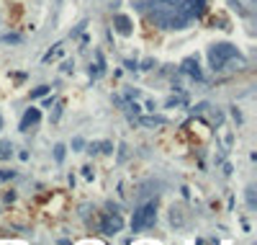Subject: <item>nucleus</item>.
Returning <instances> with one entry per match:
<instances>
[{"label": "nucleus", "mask_w": 257, "mask_h": 245, "mask_svg": "<svg viewBox=\"0 0 257 245\" xmlns=\"http://www.w3.org/2000/svg\"><path fill=\"white\" fill-rule=\"evenodd\" d=\"M206 11V0H154L152 3V21L165 31L188 29L193 18Z\"/></svg>", "instance_id": "1"}, {"label": "nucleus", "mask_w": 257, "mask_h": 245, "mask_svg": "<svg viewBox=\"0 0 257 245\" xmlns=\"http://www.w3.org/2000/svg\"><path fill=\"white\" fill-rule=\"evenodd\" d=\"M208 62L214 70H244L247 67L244 57L232 44H214L208 49Z\"/></svg>", "instance_id": "2"}, {"label": "nucleus", "mask_w": 257, "mask_h": 245, "mask_svg": "<svg viewBox=\"0 0 257 245\" xmlns=\"http://www.w3.org/2000/svg\"><path fill=\"white\" fill-rule=\"evenodd\" d=\"M154 222H157V202H149V204H144V206H139V209L134 212L131 230L134 232L149 230V227H154Z\"/></svg>", "instance_id": "3"}, {"label": "nucleus", "mask_w": 257, "mask_h": 245, "mask_svg": "<svg viewBox=\"0 0 257 245\" xmlns=\"http://www.w3.org/2000/svg\"><path fill=\"white\" fill-rule=\"evenodd\" d=\"M121 230H124V217H121V214L108 212V214L100 217V225H98V232H100V235L111 238V235H118Z\"/></svg>", "instance_id": "4"}, {"label": "nucleus", "mask_w": 257, "mask_h": 245, "mask_svg": "<svg viewBox=\"0 0 257 245\" xmlns=\"http://www.w3.org/2000/svg\"><path fill=\"white\" fill-rule=\"evenodd\" d=\"M113 26H116V31L121 34V36H131V31H134L131 18H128V16H116L113 18Z\"/></svg>", "instance_id": "5"}, {"label": "nucleus", "mask_w": 257, "mask_h": 245, "mask_svg": "<svg viewBox=\"0 0 257 245\" xmlns=\"http://www.w3.org/2000/svg\"><path fill=\"white\" fill-rule=\"evenodd\" d=\"M39 119H41L39 108H29V111L23 114V119H21V132H29V126H34Z\"/></svg>", "instance_id": "6"}, {"label": "nucleus", "mask_w": 257, "mask_h": 245, "mask_svg": "<svg viewBox=\"0 0 257 245\" xmlns=\"http://www.w3.org/2000/svg\"><path fill=\"white\" fill-rule=\"evenodd\" d=\"M183 67H185V72H190L196 80L201 78V70H198V62L196 60H185V62H183Z\"/></svg>", "instance_id": "7"}, {"label": "nucleus", "mask_w": 257, "mask_h": 245, "mask_svg": "<svg viewBox=\"0 0 257 245\" xmlns=\"http://www.w3.org/2000/svg\"><path fill=\"white\" fill-rule=\"evenodd\" d=\"M11 155H13V144L8 140H3V142H0V160H8Z\"/></svg>", "instance_id": "8"}, {"label": "nucleus", "mask_w": 257, "mask_h": 245, "mask_svg": "<svg viewBox=\"0 0 257 245\" xmlns=\"http://www.w3.org/2000/svg\"><path fill=\"white\" fill-rule=\"evenodd\" d=\"M44 93H49V88H47V85L36 88V90H34V93H31V98H39V96H44Z\"/></svg>", "instance_id": "9"}, {"label": "nucleus", "mask_w": 257, "mask_h": 245, "mask_svg": "<svg viewBox=\"0 0 257 245\" xmlns=\"http://www.w3.org/2000/svg\"><path fill=\"white\" fill-rule=\"evenodd\" d=\"M54 150H57V152H54V155H57V160H62V158H64V144H57Z\"/></svg>", "instance_id": "10"}, {"label": "nucleus", "mask_w": 257, "mask_h": 245, "mask_svg": "<svg viewBox=\"0 0 257 245\" xmlns=\"http://www.w3.org/2000/svg\"><path fill=\"white\" fill-rule=\"evenodd\" d=\"M0 124H3V122H0Z\"/></svg>", "instance_id": "11"}]
</instances>
